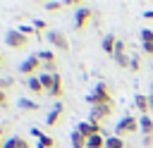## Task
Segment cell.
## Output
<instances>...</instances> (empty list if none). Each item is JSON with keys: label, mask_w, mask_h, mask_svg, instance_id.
I'll use <instances>...</instances> for the list:
<instances>
[{"label": "cell", "mask_w": 153, "mask_h": 148, "mask_svg": "<svg viewBox=\"0 0 153 148\" xmlns=\"http://www.w3.org/2000/svg\"><path fill=\"white\" fill-rule=\"evenodd\" d=\"M5 148H31V143L24 138V136H10L5 141Z\"/></svg>", "instance_id": "16"}, {"label": "cell", "mask_w": 153, "mask_h": 148, "mask_svg": "<svg viewBox=\"0 0 153 148\" xmlns=\"http://www.w3.org/2000/svg\"><path fill=\"white\" fill-rule=\"evenodd\" d=\"M134 107H136L141 115H148V110H151V105H148V95H143V93L134 95Z\"/></svg>", "instance_id": "15"}, {"label": "cell", "mask_w": 153, "mask_h": 148, "mask_svg": "<svg viewBox=\"0 0 153 148\" xmlns=\"http://www.w3.org/2000/svg\"><path fill=\"white\" fill-rule=\"evenodd\" d=\"M7 86H12V79H2V91H5Z\"/></svg>", "instance_id": "36"}, {"label": "cell", "mask_w": 153, "mask_h": 148, "mask_svg": "<svg viewBox=\"0 0 153 148\" xmlns=\"http://www.w3.org/2000/svg\"><path fill=\"white\" fill-rule=\"evenodd\" d=\"M117 41L120 38H115V33H108V36H103V41H100V48H103V53L105 55H115V48H117Z\"/></svg>", "instance_id": "12"}, {"label": "cell", "mask_w": 153, "mask_h": 148, "mask_svg": "<svg viewBox=\"0 0 153 148\" xmlns=\"http://www.w3.org/2000/svg\"><path fill=\"white\" fill-rule=\"evenodd\" d=\"M62 117H65V105H62V100H60V103H55V105H53V110L48 112L45 124H48V127H55V124H60V122H62Z\"/></svg>", "instance_id": "9"}, {"label": "cell", "mask_w": 153, "mask_h": 148, "mask_svg": "<svg viewBox=\"0 0 153 148\" xmlns=\"http://www.w3.org/2000/svg\"><path fill=\"white\" fill-rule=\"evenodd\" d=\"M48 41H50L53 48H57V50H62V53L69 50V41H67V36H65L62 31H48Z\"/></svg>", "instance_id": "6"}, {"label": "cell", "mask_w": 153, "mask_h": 148, "mask_svg": "<svg viewBox=\"0 0 153 148\" xmlns=\"http://www.w3.org/2000/svg\"><path fill=\"white\" fill-rule=\"evenodd\" d=\"M69 138H72V148H86V138H84L76 129L72 131V136H69Z\"/></svg>", "instance_id": "22"}, {"label": "cell", "mask_w": 153, "mask_h": 148, "mask_svg": "<svg viewBox=\"0 0 153 148\" xmlns=\"http://www.w3.org/2000/svg\"><path fill=\"white\" fill-rule=\"evenodd\" d=\"M105 148H127V143H124V138H120V136H108L105 138Z\"/></svg>", "instance_id": "19"}, {"label": "cell", "mask_w": 153, "mask_h": 148, "mask_svg": "<svg viewBox=\"0 0 153 148\" xmlns=\"http://www.w3.org/2000/svg\"><path fill=\"white\" fill-rule=\"evenodd\" d=\"M112 115V105H100V107H91V115H88V122L93 124H100L103 119H108Z\"/></svg>", "instance_id": "7"}, {"label": "cell", "mask_w": 153, "mask_h": 148, "mask_svg": "<svg viewBox=\"0 0 153 148\" xmlns=\"http://www.w3.org/2000/svg\"><path fill=\"white\" fill-rule=\"evenodd\" d=\"M48 93H50V98H53L55 103H60V100H62V93H65V88H62V76H60L57 72H55V84H53V88H50Z\"/></svg>", "instance_id": "13"}, {"label": "cell", "mask_w": 153, "mask_h": 148, "mask_svg": "<svg viewBox=\"0 0 153 148\" xmlns=\"http://www.w3.org/2000/svg\"><path fill=\"white\" fill-rule=\"evenodd\" d=\"M5 103H7V93L0 88V105H5Z\"/></svg>", "instance_id": "35"}, {"label": "cell", "mask_w": 153, "mask_h": 148, "mask_svg": "<svg viewBox=\"0 0 153 148\" xmlns=\"http://www.w3.org/2000/svg\"><path fill=\"white\" fill-rule=\"evenodd\" d=\"M2 62H5V60H2V55H0V67H2Z\"/></svg>", "instance_id": "38"}, {"label": "cell", "mask_w": 153, "mask_h": 148, "mask_svg": "<svg viewBox=\"0 0 153 148\" xmlns=\"http://www.w3.org/2000/svg\"><path fill=\"white\" fill-rule=\"evenodd\" d=\"M38 60H41V64H43L45 72H50V74L57 72V67H55V53L53 50H38Z\"/></svg>", "instance_id": "8"}, {"label": "cell", "mask_w": 153, "mask_h": 148, "mask_svg": "<svg viewBox=\"0 0 153 148\" xmlns=\"http://www.w3.org/2000/svg\"><path fill=\"white\" fill-rule=\"evenodd\" d=\"M112 60H115L120 67H129V64H131V57L127 55V50H124V43H122V41H117V48H115Z\"/></svg>", "instance_id": "11"}, {"label": "cell", "mask_w": 153, "mask_h": 148, "mask_svg": "<svg viewBox=\"0 0 153 148\" xmlns=\"http://www.w3.org/2000/svg\"><path fill=\"white\" fill-rule=\"evenodd\" d=\"M76 131H79L84 138H91V136L103 134V127H100V124H93V122H81V124H76Z\"/></svg>", "instance_id": "10"}, {"label": "cell", "mask_w": 153, "mask_h": 148, "mask_svg": "<svg viewBox=\"0 0 153 148\" xmlns=\"http://www.w3.org/2000/svg\"><path fill=\"white\" fill-rule=\"evenodd\" d=\"M141 43H153V29H141Z\"/></svg>", "instance_id": "24"}, {"label": "cell", "mask_w": 153, "mask_h": 148, "mask_svg": "<svg viewBox=\"0 0 153 148\" xmlns=\"http://www.w3.org/2000/svg\"><path fill=\"white\" fill-rule=\"evenodd\" d=\"M91 19H93V10H88V7H81V10H76V14H74V29H76V31L86 29Z\"/></svg>", "instance_id": "5"}, {"label": "cell", "mask_w": 153, "mask_h": 148, "mask_svg": "<svg viewBox=\"0 0 153 148\" xmlns=\"http://www.w3.org/2000/svg\"><path fill=\"white\" fill-rule=\"evenodd\" d=\"M5 141H7L5 138V127H0V148H5Z\"/></svg>", "instance_id": "32"}, {"label": "cell", "mask_w": 153, "mask_h": 148, "mask_svg": "<svg viewBox=\"0 0 153 148\" xmlns=\"http://www.w3.org/2000/svg\"><path fill=\"white\" fill-rule=\"evenodd\" d=\"M26 86H29V91H31L33 95H41V93H45V88H43V84H41V79H38V76H31V79L26 81Z\"/></svg>", "instance_id": "17"}, {"label": "cell", "mask_w": 153, "mask_h": 148, "mask_svg": "<svg viewBox=\"0 0 153 148\" xmlns=\"http://www.w3.org/2000/svg\"><path fill=\"white\" fill-rule=\"evenodd\" d=\"M141 48H143L146 55H153V43H141Z\"/></svg>", "instance_id": "30"}, {"label": "cell", "mask_w": 153, "mask_h": 148, "mask_svg": "<svg viewBox=\"0 0 153 148\" xmlns=\"http://www.w3.org/2000/svg\"><path fill=\"white\" fill-rule=\"evenodd\" d=\"M153 146V136H143V148H151Z\"/></svg>", "instance_id": "31"}, {"label": "cell", "mask_w": 153, "mask_h": 148, "mask_svg": "<svg viewBox=\"0 0 153 148\" xmlns=\"http://www.w3.org/2000/svg\"><path fill=\"white\" fill-rule=\"evenodd\" d=\"M143 19H146V21H153V10H146V12H143Z\"/></svg>", "instance_id": "33"}, {"label": "cell", "mask_w": 153, "mask_h": 148, "mask_svg": "<svg viewBox=\"0 0 153 148\" xmlns=\"http://www.w3.org/2000/svg\"><path fill=\"white\" fill-rule=\"evenodd\" d=\"M33 29H36V33H38V31H45V29H48V24H45L43 19H36V21H33Z\"/></svg>", "instance_id": "26"}, {"label": "cell", "mask_w": 153, "mask_h": 148, "mask_svg": "<svg viewBox=\"0 0 153 148\" xmlns=\"http://www.w3.org/2000/svg\"><path fill=\"white\" fill-rule=\"evenodd\" d=\"M38 69H43V67H41L38 55H31V57H26V60L19 64V72H22L24 76H29V79H31V76H38V74H36Z\"/></svg>", "instance_id": "4"}, {"label": "cell", "mask_w": 153, "mask_h": 148, "mask_svg": "<svg viewBox=\"0 0 153 148\" xmlns=\"http://www.w3.org/2000/svg\"><path fill=\"white\" fill-rule=\"evenodd\" d=\"M0 88H2V79H0Z\"/></svg>", "instance_id": "39"}, {"label": "cell", "mask_w": 153, "mask_h": 148, "mask_svg": "<svg viewBox=\"0 0 153 148\" xmlns=\"http://www.w3.org/2000/svg\"><path fill=\"white\" fill-rule=\"evenodd\" d=\"M79 5H81V0H65V7H76V10H81Z\"/></svg>", "instance_id": "29"}, {"label": "cell", "mask_w": 153, "mask_h": 148, "mask_svg": "<svg viewBox=\"0 0 153 148\" xmlns=\"http://www.w3.org/2000/svg\"><path fill=\"white\" fill-rule=\"evenodd\" d=\"M88 105L91 107H100V105H112V95H110V88L105 84H96V88L88 93Z\"/></svg>", "instance_id": "1"}, {"label": "cell", "mask_w": 153, "mask_h": 148, "mask_svg": "<svg viewBox=\"0 0 153 148\" xmlns=\"http://www.w3.org/2000/svg\"><path fill=\"white\" fill-rule=\"evenodd\" d=\"M129 69H131V72H139V69H141V60H139V57H131V64H129Z\"/></svg>", "instance_id": "28"}, {"label": "cell", "mask_w": 153, "mask_h": 148, "mask_svg": "<svg viewBox=\"0 0 153 148\" xmlns=\"http://www.w3.org/2000/svg\"><path fill=\"white\" fill-rule=\"evenodd\" d=\"M19 31H22V33H24L26 38H31V36L36 33V29H33V26H19Z\"/></svg>", "instance_id": "27"}, {"label": "cell", "mask_w": 153, "mask_h": 148, "mask_svg": "<svg viewBox=\"0 0 153 148\" xmlns=\"http://www.w3.org/2000/svg\"><path fill=\"white\" fill-rule=\"evenodd\" d=\"M31 134H33V136H36V138H41V136H43V131H41V129H38V127H33V129H31Z\"/></svg>", "instance_id": "34"}, {"label": "cell", "mask_w": 153, "mask_h": 148, "mask_svg": "<svg viewBox=\"0 0 153 148\" xmlns=\"http://www.w3.org/2000/svg\"><path fill=\"white\" fill-rule=\"evenodd\" d=\"M139 129V119L134 117V115H127V117H122L117 124H115V136H127V134H134Z\"/></svg>", "instance_id": "3"}, {"label": "cell", "mask_w": 153, "mask_h": 148, "mask_svg": "<svg viewBox=\"0 0 153 148\" xmlns=\"http://www.w3.org/2000/svg\"><path fill=\"white\" fill-rule=\"evenodd\" d=\"M38 79H41V84H43V88H45V91H50V88H53V84H55V74H50V72H41V74H38Z\"/></svg>", "instance_id": "18"}, {"label": "cell", "mask_w": 153, "mask_h": 148, "mask_svg": "<svg viewBox=\"0 0 153 148\" xmlns=\"http://www.w3.org/2000/svg\"><path fill=\"white\" fill-rule=\"evenodd\" d=\"M148 105H151V110H153V91L148 93Z\"/></svg>", "instance_id": "37"}, {"label": "cell", "mask_w": 153, "mask_h": 148, "mask_svg": "<svg viewBox=\"0 0 153 148\" xmlns=\"http://www.w3.org/2000/svg\"><path fill=\"white\" fill-rule=\"evenodd\" d=\"M139 129L143 131V136H153V117L151 115H141L139 117Z\"/></svg>", "instance_id": "14"}, {"label": "cell", "mask_w": 153, "mask_h": 148, "mask_svg": "<svg viewBox=\"0 0 153 148\" xmlns=\"http://www.w3.org/2000/svg\"><path fill=\"white\" fill-rule=\"evenodd\" d=\"M5 43H7V48H12V50H24V48L29 45V38H26L19 29H10V31L5 33Z\"/></svg>", "instance_id": "2"}, {"label": "cell", "mask_w": 153, "mask_h": 148, "mask_svg": "<svg viewBox=\"0 0 153 148\" xmlns=\"http://www.w3.org/2000/svg\"><path fill=\"white\" fill-rule=\"evenodd\" d=\"M53 146H55V138H53V136L43 134V136L38 138V148H53Z\"/></svg>", "instance_id": "23"}, {"label": "cell", "mask_w": 153, "mask_h": 148, "mask_svg": "<svg viewBox=\"0 0 153 148\" xmlns=\"http://www.w3.org/2000/svg\"><path fill=\"white\" fill-rule=\"evenodd\" d=\"M62 7H65V2H48V5H45L48 12H60Z\"/></svg>", "instance_id": "25"}, {"label": "cell", "mask_w": 153, "mask_h": 148, "mask_svg": "<svg viewBox=\"0 0 153 148\" xmlns=\"http://www.w3.org/2000/svg\"><path fill=\"white\" fill-rule=\"evenodd\" d=\"M86 148H105V138H103V134L86 138Z\"/></svg>", "instance_id": "20"}, {"label": "cell", "mask_w": 153, "mask_h": 148, "mask_svg": "<svg viewBox=\"0 0 153 148\" xmlns=\"http://www.w3.org/2000/svg\"><path fill=\"white\" fill-rule=\"evenodd\" d=\"M19 107H22L24 112H36V110H38V103H33V100H29V98H19Z\"/></svg>", "instance_id": "21"}]
</instances>
